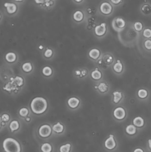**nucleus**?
I'll return each mask as SVG.
<instances>
[{"label": "nucleus", "instance_id": "obj_16", "mask_svg": "<svg viewBox=\"0 0 151 152\" xmlns=\"http://www.w3.org/2000/svg\"><path fill=\"white\" fill-rule=\"evenodd\" d=\"M126 131L129 134H134L136 132V127L132 125H129L126 127Z\"/></svg>", "mask_w": 151, "mask_h": 152}, {"label": "nucleus", "instance_id": "obj_42", "mask_svg": "<svg viewBox=\"0 0 151 152\" xmlns=\"http://www.w3.org/2000/svg\"><path fill=\"white\" fill-rule=\"evenodd\" d=\"M26 120L28 122V121H30V118H27V119H26Z\"/></svg>", "mask_w": 151, "mask_h": 152}, {"label": "nucleus", "instance_id": "obj_21", "mask_svg": "<svg viewBox=\"0 0 151 152\" xmlns=\"http://www.w3.org/2000/svg\"><path fill=\"white\" fill-rule=\"evenodd\" d=\"M91 76L95 80H98L101 77V73L99 71L96 70L92 73Z\"/></svg>", "mask_w": 151, "mask_h": 152}, {"label": "nucleus", "instance_id": "obj_31", "mask_svg": "<svg viewBox=\"0 0 151 152\" xmlns=\"http://www.w3.org/2000/svg\"><path fill=\"white\" fill-rule=\"evenodd\" d=\"M112 26L113 27V28H114L115 30L116 31H117L120 32V31H121L122 30V29H121V28H119L117 26V24H116V21H115V19L113 20V21Z\"/></svg>", "mask_w": 151, "mask_h": 152}, {"label": "nucleus", "instance_id": "obj_9", "mask_svg": "<svg viewBox=\"0 0 151 152\" xmlns=\"http://www.w3.org/2000/svg\"><path fill=\"white\" fill-rule=\"evenodd\" d=\"M68 103L70 106L72 108H75L78 106L79 103V101L76 98H72L68 100Z\"/></svg>", "mask_w": 151, "mask_h": 152}, {"label": "nucleus", "instance_id": "obj_6", "mask_svg": "<svg viewBox=\"0 0 151 152\" xmlns=\"http://www.w3.org/2000/svg\"><path fill=\"white\" fill-rule=\"evenodd\" d=\"M105 144L106 147L109 150H112L116 146V142L113 135H110V137L106 140Z\"/></svg>", "mask_w": 151, "mask_h": 152}, {"label": "nucleus", "instance_id": "obj_44", "mask_svg": "<svg viewBox=\"0 0 151 152\" xmlns=\"http://www.w3.org/2000/svg\"><path fill=\"white\" fill-rule=\"evenodd\" d=\"M15 0L17 1H22L23 0Z\"/></svg>", "mask_w": 151, "mask_h": 152}, {"label": "nucleus", "instance_id": "obj_22", "mask_svg": "<svg viewBox=\"0 0 151 152\" xmlns=\"http://www.w3.org/2000/svg\"><path fill=\"white\" fill-rule=\"evenodd\" d=\"M22 68L24 71L26 72H30L32 70V66L30 63H26L24 64Z\"/></svg>", "mask_w": 151, "mask_h": 152}, {"label": "nucleus", "instance_id": "obj_34", "mask_svg": "<svg viewBox=\"0 0 151 152\" xmlns=\"http://www.w3.org/2000/svg\"><path fill=\"white\" fill-rule=\"evenodd\" d=\"M52 54V51L50 49H48L45 52V56L47 57H50Z\"/></svg>", "mask_w": 151, "mask_h": 152}, {"label": "nucleus", "instance_id": "obj_39", "mask_svg": "<svg viewBox=\"0 0 151 152\" xmlns=\"http://www.w3.org/2000/svg\"><path fill=\"white\" fill-rule=\"evenodd\" d=\"M149 147L150 148L151 150V140L149 139Z\"/></svg>", "mask_w": 151, "mask_h": 152}, {"label": "nucleus", "instance_id": "obj_1", "mask_svg": "<svg viewBox=\"0 0 151 152\" xmlns=\"http://www.w3.org/2000/svg\"><path fill=\"white\" fill-rule=\"evenodd\" d=\"M31 106L34 113L41 114L45 111L47 108V102L43 98L37 97L32 101Z\"/></svg>", "mask_w": 151, "mask_h": 152}, {"label": "nucleus", "instance_id": "obj_4", "mask_svg": "<svg viewBox=\"0 0 151 152\" xmlns=\"http://www.w3.org/2000/svg\"><path fill=\"white\" fill-rule=\"evenodd\" d=\"M100 10L101 12L105 14H108L111 12L112 7L110 4L108 2H104L100 6Z\"/></svg>", "mask_w": 151, "mask_h": 152}, {"label": "nucleus", "instance_id": "obj_10", "mask_svg": "<svg viewBox=\"0 0 151 152\" xmlns=\"http://www.w3.org/2000/svg\"><path fill=\"white\" fill-rule=\"evenodd\" d=\"M133 124L135 126L137 127H141L144 124V121L142 118L140 117H136L133 120Z\"/></svg>", "mask_w": 151, "mask_h": 152}, {"label": "nucleus", "instance_id": "obj_15", "mask_svg": "<svg viewBox=\"0 0 151 152\" xmlns=\"http://www.w3.org/2000/svg\"><path fill=\"white\" fill-rule=\"evenodd\" d=\"M53 129L57 133H61L63 130V126L59 122H58L54 125L53 127Z\"/></svg>", "mask_w": 151, "mask_h": 152}, {"label": "nucleus", "instance_id": "obj_25", "mask_svg": "<svg viewBox=\"0 0 151 152\" xmlns=\"http://www.w3.org/2000/svg\"><path fill=\"white\" fill-rule=\"evenodd\" d=\"M43 73L45 76H50L52 74V69L49 67H45L43 70Z\"/></svg>", "mask_w": 151, "mask_h": 152}, {"label": "nucleus", "instance_id": "obj_35", "mask_svg": "<svg viewBox=\"0 0 151 152\" xmlns=\"http://www.w3.org/2000/svg\"><path fill=\"white\" fill-rule=\"evenodd\" d=\"M2 120L4 122H7L9 120V115L7 114H4L2 115V117H1Z\"/></svg>", "mask_w": 151, "mask_h": 152}, {"label": "nucleus", "instance_id": "obj_43", "mask_svg": "<svg viewBox=\"0 0 151 152\" xmlns=\"http://www.w3.org/2000/svg\"><path fill=\"white\" fill-rule=\"evenodd\" d=\"M39 48V49H42L43 48V46H40Z\"/></svg>", "mask_w": 151, "mask_h": 152}, {"label": "nucleus", "instance_id": "obj_14", "mask_svg": "<svg viewBox=\"0 0 151 152\" xmlns=\"http://www.w3.org/2000/svg\"><path fill=\"white\" fill-rule=\"evenodd\" d=\"M16 56L13 52H9L6 55V59L7 61L10 62H12L15 61Z\"/></svg>", "mask_w": 151, "mask_h": 152}, {"label": "nucleus", "instance_id": "obj_27", "mask_svg": "<svg viewBox=\"0 0 151 152\" xmlns=\"http://www.w3.org/2000/svg\"><path fill=\"white\" fill-rule=\"evenodd\" d=\"M98 89L101 92H105L107 90V86L104 83H101L98 87Z\"/></svg>", "mask_w": 151, "mask_h": 152}, {"label": "nucleus", "instance_id": "obj_24", "mask_svg": "<svg viewBox=\"0 0 151 152\" xmlns=\"http://www.w3.org/2000/svg\"><path fill=\"white\" fill-rule=\"evenodd\" d=\"M113 68L116 72L120 73L122 70V65L121 62H117L115 64Z\"/></svg>", "mask_w": 151, "mask_h": 152}, {"label": "nucleus", "instance_id": "obj_33", "mask_svg": "<svg viewBox=\"0 0 151 152\" xmlns=\"http://www.w3.org/2000/svg\"><path fill=\"white\" fill-rule=\"evenodd\" d=\"M13 84H10V83H9L8 84H7L5 86V87L4 89H6L8 91H11L12 89H13Z\"/></svg>", "mask_w": 151, "mask_h": 152}, {"label": "nucleus", "instance_id": "obj_29", "mask_svg": "<svg viewBox=\"0 0 151 152\" xmlns=\"http://www.w3.org/2000/svg\"><path fill=\"white\" fill-rule=\"evenodd\" d=\"M143 35L145 36V37L147 38H149L151 37V30L149 28L145 29L144 33H143Z\"/></svg>", "mask_w": 151, "mask_h": 152}, {"label": "nucleus", "instance_id": "obj_17", "mask_svg": "<svg viewBox=\"0 0 151 152\" xmlns=\"http://www.w3.org/2000/svg\"><path fill=\"white\" fill-rule=\"evenodd\" d=\"M116 23L117 25L119 28H123L124 27L125 25V21L121 18H117L116 19H115Z\"/></svg>", "mask_w": 151, "mask_h": 152}, {"label": "nucleus", "instance_id": "obj_32", "mask_svg": "<svg viewBox=\"0 0 151 152\" xmlns=\"http://www.w3.org/2000/svg\"><path fill=\"white\" fill-rule=\"evenodd\" d=\"M145 46L148 50H151V41L147 40L145 42Z\"/></svg>", "mask_w": 151, "mask_h": 152}, {"label": "nucleus", "instance_id": "obj_3", "mask_svg": "<svg viewBox=\"0 0 151 152\" xmlns=\"http://www.w3.org/2000/svg\"><path fill=\"white\" fill-rule=\"evenodd\" d=\"M52 129L49 126L45 125L41 126L39 129V133L41 137H48L51 133Z\"/></svg>", "mask_w": 151, "mask_h": 152}, {"label": "nucleus", "instance_id": "obj_7", "mask_svg": "<svg viewBox=\"0 0 151 152\" xmlns=\"http://www.w3.org/2000/svg\"><path fill=\"white\" fill-rule=\"evenodd\" d=\"M106 31V24L102 23L100 25H97L95 27V32L98 36H102L104 35Z\"/></svg>", "mask_w": 151, "mask_h": 152}, {"label": "nucleus", "instance_id": "obj_2", "mask_svg": "<svg viewBox=\"0 0 151 152\" xmlns=\"http://www.w3.org/2000/svg\"><path fill=\"white\" fill-rule=\"evenodd\" d=\"M3 146L6 152H20L21 150L19 143L12 138L4 140Z\"/></svg>", "mask_w": 151, "mask_h": 152}, {"label": "nucleus", "instance_id": "obj_5", "mask_svg": "<svg viewBox=\"0 0 151 152\" xmlns=\"http://www.w3.org/2000/svg\"><path fill=\"white\" fill-rule=\"evenodd\" d=\"M114 116L118 119H122L125 117V111L122 108H117L114 111Z\"/></svg>", "mask_w": 151, "mask_h": 152}, {"label": "nucleus", "instance_id": "obj_40", "mask_svg": "<svg viewBox=\"0 0 151 152\" xmlns=\"http://www.w3.org/2000/svg\"><path fill=\"white\" fill-rule=\"evenodd\" d=\"M76 72H77V75H79L80 74V72L79 71H77Z\"/></svg>", "mask_w": 151, "mask_h": 152}, {"label": "nucleus", "instance_id": "obj_8", "mask_svg": "<svg viewBox=\"0 0 151 152\" xmlns=\"http://www.w3.org/2000/svg\"><path fill=\"white\" fill-rule=\"evenodd\" d=\"M4 6L7 8V10L10 14L14 13L17 10V6L13 3H6L4 4Z\"/></svg>", "mask_w": 151, "mask_h": 152}, {"label": "nucleus", "instance_id": "obj_28", "mask_svg": "<svg viewBox=\"0 0 151 152\" xmlns=\"http://www.w3.org/2000/svg\"><path fill=\"white\" fill-rule=\"evenodd\" d=\"M134 28L136 30L140 31L143 28L142 24L140 22H136L134 24Z\"/></svg>", "mask_w": 151, "mask_h": 152}, {"label": "nucleus", "instance_id": "obj_23", "mask_svg": "<svg viewBox=\"0 0 151 152\" xmlns=\"http://www.w3.org/2000/svg\"><path fill=\"white\" fill-rule=\"evenodd\" d=\"M71 148V145L70 144H67L65 145H63L60 148V152H69Z\"/></svg>", "mask_w": 151, "mask_h": 152}, {"label": "nucleus", "instance_id": "obj_30", "mask_svg": "<svg viewBox=\"0 0 151 152\" xmlns=\"http://www.w3.org/2000/svg\"><path fill=\"white\" fill-rule=\"evenodd\" d=\"M28 111L26 108H22L19 111V114L22 117H25L28 115Z\"/></svg>", "mask_w": 151, "mask_h": 152}, {"label": "nucleus", "instance_id": "obj_19", "mask_svg": "<svg viewBox=\"0 0 151 152\" xmlns=\"http://www.w3.org/2000/svg\"><path fill=\"white\" fill-rule=\"evenodd\" d=\"M113 94L114 95V98H113V101L114 102L116 103H117L119 101L121 100V98H122V94L121 92H119L116 91L114 92Z\"/></svg>", "mask_w": 151, "mask_h": 152}, {"label": "nucleus", "instance_id": "obj_18", "mask_svg": "<svg viewBox=\"0 0 151 152\" xmlns=\"http://www.w3.org/2000/svg\"><path fill=\"white\" fill-rule=\"evenodd\" d=\"M41 150L43 152H51L52 151V146L49 143L43 144L41 146Z\"/></svg>", "mask_w": 151, "mask_h": 152}, {"label": "nucleus", "instance_id": "obj_20", "mask_svg": "<svg viewBox=\"0 0 151 152\" xmlns=\"http://www.w3.org/2000/svg\"><path fill=\"white\" fill-rule=\"evenodd\" d=\"M19 125L18 122L17 121H13L11 122L10 125V128L12 131L16 130L19 128Z\"/></svg>", "mask_w": 151, "mask_h": 152}, {"label": "nucleus", "instance_id": "obj_13", "mask_svg": "<svg viewBox=\"0 0 151 152\" xmlns=\"http://www.w3.org/2000/svg\"><path fill=\"white\" fill-rule=\"evenodd\" d=\"M11 80L13 81V82L12 83L13 84H14V85H18L19 86L23 85V79L19 76H17L15 78L13 79V80Z\"/></svg>", "mask_w": 151, "mask_h": 152}, {"label": "nucleus", "instance_id": "obj_38", "mask_svg": "<svg viewBox=\"0 0 151 152\" xmlns=\"http://www.w3.org/2000/svg\"><path fill=\"white\" fill-rule=\"evenodd\" d=\"M134 152H144V151L140 149H137L134 150Z\"/></svg>", "mask_w": 151, "mask_h": 152}, {"label": "nucleus", "instance_id": "obj_11", "mask_svg": "<svg viewBox=\"0 0 151 152\" xmlns=\"http://www.w3.org/2000/svg\"><path fill=\"white\" fill-rule=\"evenodd\" d=\"M74 19L77 22H80L83 18V14L82 12L77 11L74 14Z\"/></svg>", "mask_w": 151, "mask_h": 152}, {"label": "nucleus", "instance_id": "obj_36", "mask_svg": "<svg viewBox=\"0 0 151 152\" xmlns=\"http://www.w3.org/2000/svg\"><path fill=\"white\" fill-rule=\"evenodd\" d=\"M111 0L112 3L115 4H117L121 1V0Z\"/></svg>", "mask_w": 151, "mask_h": 152}, {"label": "nucleus", "instance_id": "obj_37", "mask_svg": "<svg viewBox=\"0 0 151 152\" xmlns=\"http://www.w3.org/2000/svg\"><path fill=\"white\" fill-rule=\"evenodd\" d=\"M35 0L37 4H42L44 1V0Z\"/></svg>", "mask_w": 151, "mask_h": 152}, {"label": "nucleus", "instance_id": "obj_12", "mask_svg": "<svg viewBox=\"0 0 151 152\" xmlns=\"http://www.w3.org/2000/svg\"><path fill=\"white\" fill-rule=\"evenodd\" d=\"M99 51L97 49H93L89 52L90 56L94 59H96L99 56Z\"/></svg>", "mask_w": 151, "mask_h": 152}, {"label": "nucleus", "instance_id": "obj_26", "mask_svg": "<svg viewBox=\"0 0 151 152\" xmlns=\"http://www.w3.org/2000/svg\"><path fill=\"white\" fill-rule=\"evenodd\" d=\"M139 97L142 98H146L148 95L147 91L145 89H140L138 93Z\"/></svg>", "mask_w": 151, "mask_h": 152}, {"label": "nucleus", "instance_id": "obj_41", "mask_svg": "<svg viewBox=\"0 0 151 152\" xmlns=\"http://www.w3.org/2000/svg\"><path fill=\"white\" fill-rule=\"evenodd\" d=\"M76 2H81L82 0H75Z\"/></svg>", "mask_w": 151, "mask_h": 152}]
</instances>
